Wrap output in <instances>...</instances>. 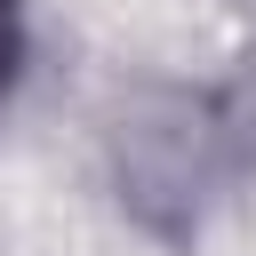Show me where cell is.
<instances>
[{"label": "cell", "mask_w": 256, "mask_h": 256, "mask_svg": "<svg viewBox=\"0 0 256 256\" xmlns=\"http://www.w3.org/2000/svg\"><path fill=\"white\" fill-rule=\"evenodd\" d=\"M104 168H112L120 208L152 240H192L208 200H216V184L232 176L216 96L208 88H176V80H144L104 128Z\"/></svg>", "instance_id": "6da1fadb"}, {"label": "cell", "mask_w": 256, "mask_h": 256, "mask_svg": "<svg viewBox=\"0 0 256 256\" xmlns=\"http://www.w3.org/2000/svg\"><path fill=\"white\" fill-rule=\"evenodd\" d=\"M216 96V120H224V152H232V176H256V56L208 88Z\"/></svg>", "instance_id": "7a4b0ae2"}, {"label": "cell", "mask_w": 256, "mask_h": 256, "mask_svg": "<svg viewBox=\"0 0 256 256\" xmlns=\"http://www.w3.org/2000/svg\"><path fill=\"white\" fill-rule=\"evenodd\" d=\"M24 64H32V24H24V0H0V104L16 96Z\"/></svg>", "instance_id": "3957f363"}]
</instances>
